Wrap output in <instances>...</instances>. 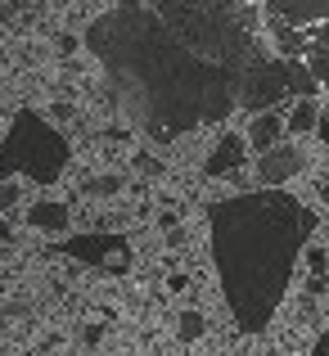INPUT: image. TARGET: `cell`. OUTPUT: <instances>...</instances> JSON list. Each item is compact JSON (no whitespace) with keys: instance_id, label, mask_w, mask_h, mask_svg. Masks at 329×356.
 <instances>
[{"instance_id":"cell-10","label":"cell","mask_w":329,"mask_h":356,"mask_svg":"<svg viewBox=\"0 0 329 356\" xmlns=\"http://www.w3.org/2000/svg\"><path fill=\"white\" fill-rule=\"evenodd\" d=\"M312 127H321V113H316V99H303V104L294 108V118H289V131L303 136V131H312Z\"/></svg>"},{"instance_id":"cell-9","label":"cell","mask_w":329,"mask_h":356,"mask_svg":"<svg viewBox=\"0 0 329 356\" xmlns=\"http://www.w3.org/2000/svg\"><path fill=\"white\" fill-rule=\"evenodd\" d=\"M32 226H41V230H63V226H68V212H63V203H36V208H32Z\"/></svg>"},{"instance_id":"cell-5","label":"cell","mask_w":329,"mask_h":356,"mask_svg":"<svg viewBox=\"0 0 329 356\" xmlns=\"http://www.w3.org/2000/svg\"><path fill=\"white\" fill-rule=\"evenodd\" d=\"M63 248L77 252V257H86V261H104L109 270L127 266V243L122 239H72V243H63Z\"/></svg>"},{"instance_id":"cell-6","label":"cell","mask_w":329,"mask_h":356,"mask_svg":"<svg viewBox=\"0 0 329 356\" xmlns=\"http://www.w3.org/2000/svg\"><path fill=\"white\" fill-rule=\"evenodd\" d=\"M257 172H262L266 185H280V181H289V176L303 172V154H298V149H271V154H262Z\"/></svg>"},{"instance_id":"cell-3","label":"cell","mask_w":329,"mask_h":356,"mask_svg":"<svg viewBox=\"0 0 329 356\" xmlns=\"http://www.w3.org/2000/svg\"><path fill=\"white\" fill-rule=\"evenodd\" d=\"M262 23L271 45L329 90V0H266Z\"/></svg>"},{"instance_id":"cell-1","label":"cell","mask_w":329,"mask_h":356,"mask_svg":"<svg viewBox=\"0 0 329 356\" xmlns=\"http://www.w3.org/2000/svg\"><path fill=\"white\" fill-rule=\"evenodd\" d=\"M127 113L158 140L221 122L239 108L316 99L321 81L271 45L262 5H118L86 27Z\"/></svg>"},{"instance_id":"cell-7","label":"cell","mask_w":329,"mask_h":356,"mask_svg":"<svg viewBox=\"0 0 329 356\" xmlns=\"http://www.w3.org/2000/svg\"><path fill=\"white\" fill-rule=\"evenodd\" d=\"M239 163H243V140L239 136H225L221 145H217V154L208 158V176H225V172H234Z\"/></svg>"},{"instance_id":"cell-12","label":"cell","mask_w":329,"mask_h":356,"mask_svg":"<svg viewBox=\"0 0 329 356\" xmlns=\"http://www.w3.org/2000/svg\"><path fill=\"white\" fill-rule=\"evenodd\" d=\"M312 356H329V330L321 334V343H316V348H312Z\"/></svg>"},{"instance_id":"cell-8","label":"cell","mask_w":329,"mask_h":356,"mask_svg":"<svg viewBox=\"0 0 329 356\" xmlns=\"http://www.w3.org/2000/svg\"><path fill=\"white\" fill-rule=\"evenodd\" d=\"M280 118L275 113H262L257 122H252V131H248V140H252V149H257V154H271V149H275V140H280Z\"/></svg>"},{"instance_id":"cell-11","label":"cell","mask_w":329,"mask_h":356,"mask_svg":"<svg viewBox=\"0 0 329 356\" xmlns=\"http://www.w3.org/2000/svg\"><path fill=\"white\" fill-rule=\"evenodd\" d=\"M203 334V316L199 312H185L181 316V339H199Z\"/></svg>"},{"instance_id":"cell-2","label":"cell","mask_w":329,"mask_h":356,"mask_svg":"<svg viewBox=\"0 0 329 356\" xmlns=\"http://www.w3.org/2000/svg\"><path fill=\"white\" fill-rule=\"evenodd\" d=\"M221 298L243 334H262L284 302L294 261L316 230V212L284 190L234 194L208 208Z\"/></svg>"},{"instance_id":"cell-4","label":"cell","mask_w":329,"mask_h":356,"mask_svg":"<svg viewBox=\"0 0 329 356\" xmlns=\"http://www.w3.org/2000/svg\"><path fill=\"white\" fill-rule=\"evenodd\" d=\"M68 140L50 127L36 108H23L9 122L5 136V167L9 172H27L32 181H59L68 167Z\"/></svg>"},{"instance_id":"cell-13","label":"cell","mask_w":329,"mask_h":356,"mask_svg":"<svg viewBox=\"0 0 329 356\" xmlns=\"http://www.w3.org/2000/svg\"><path fill=\"white\" fill-rule=\"evenodd\" d=\"M316 131H321V136H325V140H329V113H325V118H321V127H316Z\"/></svg>"}]
</instances>
